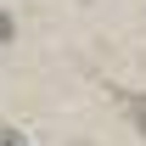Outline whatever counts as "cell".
<instances>
[{
  "label": "cell",
  "instance_id": "7a4b0ae2",
  "mask_svg": "<svg viewBox=\"0 0 146 146\" xmlns=\"http://www.w3.org/2000/svg\"><path fill=\"white\" fill-rule=\"evenodd\" d=\"M17 34V28H11V17H6V11H0V45H6V39Z\"/></svg>",
  "mask_w": 146,
  "mask_h": 146
},
{
  "label": "cell",
  "instance_id": "6da1fadb",
  "mask_svg": "<svg viewBox=\"0 0 146 146\" xmlns=\"http://www.w3.org/2000/svg\"><path fill=\"white\" fill-rule=\"evenodd\" d=\"M129 112H135V124H141V135H146V96H129Z\"/></svg>",
  "mask_w": 146,
  "mask_h": 146
},
{
  "label": "cell",
  "instance_id": "3957f363",
  "mask_svg": "<svg viewBox=\"0 0 146 146\" xmlns=\"http://www.w3.org/2000/svg\"><path fill=\"white\" fill-rule=\"evenodd\" d=\"M0 146H23V135L17 129H0Z\"/></svg>",
  "mask_w": 146,
  "mask_h": 146
}]
</instances>
